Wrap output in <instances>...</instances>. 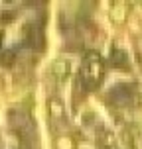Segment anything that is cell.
I'll return each mask as SVG.
<instances>
[{"instance_id": "cell-3", "label": "cell", "mask_w": 142, "mask_h": 149, "mask_svg": "<svg viewBox=\"0 0 142 149\" xmlns=\"http://www.w3.org/2000/svg\"><path fill=\"white\" fill-rule=\"evenodd\" d=\"M99 145L101 147H112L114 145V135L112 134H101L99 135Z\"/></svg>"}, {"instance_id": "cell-4", "label": "cell", "mask_w": 142, "mask_h": 149, "mask_svg": "<svg viewBox=\"0 0 142 149\" xmlns=\"http://www.w3.org/2000/svg\"><path fill=\"white\" fill-rule=\"evenodd\" d=\"M61 114H63V106H61V102L59 100H53L52 102V116L57 120V118H61Z\"/></svg>"}, {"instance_id": "cell-2", "label": "cell", "mask_w": 142, "mask_h": 149, "mask_svg": "<svg viewBox=\"0 0 142 149\" xmlns=\"http://www.w3.org/2000/svg\"><path fill=\"white\" fill-rule=\"evenodd\" d=\"M67 69H69V63H67V61H63V59H59V61L53 63V73L57 74V77H61V79L67 74Z\"/></svg>"}, {"instance_id": "cell-1", "label": "cell", "mask_w": 142, "mask_h": 149, "mask_svg": "<svg viewBox=\"0 0 142 149\" xmlns=\"http://www.w3.org/2000/svg\"><path fill=\"white\" fill-rule=\"evenodd\" d=\"M101 77H103V65H101V59L93 53L85 59V65L81 71V81L85 82L87 88H95L101 82Z\"/></svg>"}]
</instances>
